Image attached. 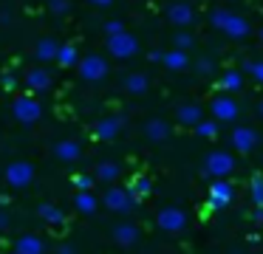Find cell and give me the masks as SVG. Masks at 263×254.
I'll list each match as a JSON object with an SVG mask.
<instances>
[{"instance_id": "obj_1", "label": "cell", "mask_w": 263, "mask_h": 254, "mask_svg": "<svg viewBox=\"0 0 263 254\" xmlns=\"http://www.w3.org/2000/svg\"><path fill=\"white\" fill-rule=\"evenodd\" d=\"M210 20H212V26H215V28H221L223 34H229V37H235V40L246 37V34L252 31L249 23H246L240 14L229 11V9H215V11L210 14Z\"/></svg>"}, {"instance_id": "obj_2", "label": "cell", "mask_w": 263, "mask_h": 254, "mask_svg": "<svg viewBox=\"0 0 263 254\" xmlns=\"http://www.w3.org/2000/svg\"><path fill=\"white\" fill-rule=\"evenodd\" d=\"M102 203L110 209V212H119V214H127L133 206H136V195H133L130 189H122V186H110L108 192H105Z\"/></svg>"}, {"instance_id": "obj_3", "label": "cell", "mask_w": 263, "mask_h": 254, "mask_svg": "<svg viewBox=\"0 0 263 254\" xmlns=\"http://www.w3.org/2000/svg\"><path fill=\"white\" fill-rule=\"evenodd\" d=\"M12 116L17 119L20 124H34V122H40L43 107H40V102L31 99V96H17V99L12 102Z\"/></svg>"}, {"instance_id": "obj_4", "label": "cell", "mask_w": 263, "mask_h": 254, "mask_svg": "<svg viewBox=\"0 0 263 254\" xmlns=\"http://www.w3.org/2000/svg\"><path fill=\"white\" fill-rule=\"evenodd\" d=\"M6 181H9V186H14V189H23V186H29L31 181H34V164L26 161V158L12 161V164L6 167Z\"/></svg>"}, {"instance_id": "obj_5", "label": "cell", "mask_w": 263, "mask_h": 254, "mask_svg": "<svg viewBox=\"0 0 263 254\" xmlns=\"http://www.w3.org/2000/svg\"><path fill=\"white\" fill-rule=\"evenodd\" d=\"M77 68H80V76L88 79V82H99V79L108 76V60H105V56H99V54L82 56Z\"/></svg>"}, {"instance_id": "obj_6", "label": "cell", "mask_w": 263, "mask_h": 254, "mask_svg": "<svg viewBox=\"0 0 263 254\" xmlns=\"http://www.w3.org/2000/svg\"><path fill=\"white\" fill-rule=\"evenodd\" d=\"M108 51L116 56V60H130V56L139 51V40L133 37L130 31L114 34V37H108Z\"/></svg>"}, {"instance_id": "obj_7", "label": "cell", "mask_w": 263, "mask_h": 254, "mask_svg": "<svg viewBox=\"0 0 263 254\" xmlns=\"http://www.w3.org/2000/svg\"><path fill=\"white\" fill-rule=\"evenodd\" d=\"M235 169V158L229 155V152H210V155L204 158V172L212 175V178H227L229 172Z\"/></svg>"}, {"instance_id": "obj_8", "label": "cell", "mask_w": 263, "mask_h": 254, "mask_svg": "<svg viewBox=\"0 0 263 254\" xmlns=\"http://www.w3.org/2000/svg\"><path fill=\"white\" fill-rule=\"evenodd\" d=\"M156 226H159L161 231H181L184 226H187V214L181 212L178 206H164L159 209V214H156Z\"/></svg>"}, {"instance_id": "obj_9", "label": "cell", "mask_w": 263, "mask_h": 254, "mask_svg": "<svg viewBox=\"0 0 263 254\" xmlns=\"http://www.w3.org/2000/svg\"><path fill=\"white\" fill-rule=\"evenodd\" d=\"M122 127H125V116L114 113V116H105V119H99V122L93 124V135L102 139V141H114L116 135L122 133Z\"/></svg>"}, {"instance_id": "obj_10", "label": "cell", "mask_w": 263, "mask_h": 254, "mask_svg": "<svg viewBox=\"0 0 263 254\" xmlns=\"http://www.w3.org/2000/svg\"><path fill=\"white\" fill-rule=\"evenodd\" d=\"M210 113H212V119H218V122H235L238 113H240V107H238V102L229 99V96H215L212 105H210Z\"/></svg>"}, {"instance_id": "obj_11", "label": "cell", "mask_w": 263, "mask_h": 254, "mask_svg": "<svg viewBox=\"0 0 263 254\" xmlns=\"http://www.w3.org/2000/svg\"><path fill=\"white\" fill-rule=\"evenodd\" d=\"M232 195H235V186L229 181H212L210 186V206L212 209H223L232 203Z\"/></svg>"}, {"instance_id": "obj_12", "label": "cell", "mask_w": 263, "mask_h": 254, "mask_svg": "<svg viewBox=\"0 0 263 254\" xmlns=\"http://www.w3.org/2000/svg\"><path fill=\"white\" fill-rule=\"evenodd\" d=\"M51 152H54L57 161L74 164V161H80V155H82V144H80V141H74V139H60L57 144H54Z\"/></svg>"}, {"instance_id": "obj_13", "label": "cell", "mask_w": 263, "mask_h": 254, "mask_svg": "<svg viewBox=\"0 0 263 254\" xmlns=\"http://www.w3.org/2000/svg\"><path fill=\"white\" fill-rule=\"evenodd\" d=\"M229 141H232L235 152H252L257 147V133L252 127H235Z\"/></svg>"}, {"instance_id": "obj_14", "label": "cell", "mask_w": 263, "mask_h": 254, "mask_svg": "<svg viewBox=\"0 0 263 254\" xmlns=\"http://www.w3.org/2000/svg\"><path fill=\"white\" fill-rule=\"evenodd\" d=\"M167 20H170L173 26L184 28V26H190V23H195V11H193V6H190V3L178 0V3H173L170 9H167Z\"/></svg>"}, {"instance_id": "obj_15", "label": "cell", "mask_w": 263, "mask_h": 254, "mask_svg": "<svg viewBox=\"0 0 263 254\" xmlns=\"http://www.w3.org/2000/svg\"><path fill=\"white\" fill-rule=\"evenodd\" d=\"M161 65L170 68V71H184V68L190 65V56H187V51H181V48H170L161 56Z\"/></svg>"}, {"instance_id": "obj_16", "label": "cell", "mask_w": 263, "mask_h": 254, "mask_svg": "<svg viewBox=\"0 0 263 254\" xmlns=\"http://www.w3.org/2000/svg\"><path fill=\"white\" fill-rule=\"evenodd\" d=\"M48 85H51V73H48L46 68H31V71L26 73V88L29 90H46Z\"/></svg>"}, {"instance_id": "obj_17", "label": "cell", "mask_w": 263, "mask_h": 254, "mask_svg": "<svg viewBox=\"0 0 263 254\" xmlns=\"http://www.w3.org/2000/svg\"><path fill=\"white\" fill-rule=\"evenodd\" d=\"M178 122H181L184 127H198V124L204 122V113H201L198 105H181L178 107Z\"/></svg>"}, {"instance_id": "obj_18", "label": "cell", "mask_w": 263, "mask_h": 254, "mask_svg": "<svg viewBox=\"0 0 263 254\" xmlns=\"http://www.w3.org/2000/svg\"><path fill=\"white\" fill-rule=\"evenodd\" d=\"M114 240L119 246H133L139 240V229L133 223H119V226H114Z\"/></svg>"}, {"instance_id": "obj_19", "label": "cell", "mask_w": 263, "mask_h": 254, "mask_svg": "<svg viewBox=\"0 0 263 254\" xmlns=\"http://www.w3.org/2000/svg\"><path fill=\"white\" fill-rule=\"evenodd\" d=\"M57 54H60V43H54V40H40L34 48V56L40 62H57Z\"/></svg>"}, {"instance_id": "obj_20", "label": "cell", "mask_w": 263, "mask_h": 254, "mask_svg": "<svg viewBox=\"0 0 263 254\" xmlns=\"http://www.w3.org/2000/svg\"><path fill=\"white\" fill-rule=\"evenodd\" d=\"M144 135H147L150 141H164L167 135H170V124H167L164 119H150V122L144 124Z\"/></svg>"}, {"instance_id": "obj_21", "label": "cell", "mask_w": 263, "mask_h": 254, "mask_svg": "<svg viewBox=\"0 0 263 254\" xmlns=\"http://www.w3.org/2000/svg\"><path fill=\"white\" fill-rule=\"evenodd\" d=\"M57 65H60V68H74V65H80V54H77V45H74V43H63V45H60Z\"/></svg>"}, {"instance_id": "obj_22", "label": "cell", "mask_w": 263, "mask_h": 254, "mask_svg": "<svg viewBox=\"0 0 263 254\" xmlns=\"http://www.w3.org/2000/svg\"><path fill=\"white\" fill-rule=\"evenodd\" d=\"M14 251L17 254H43V240L34 235H23L14 243Z\"/></svg>"}, {"instance_id": "obj_23", "label": "cell", "mask_w": 263, "mask_h": 254, "mask_svg": "<svg viewBox=\"0 0 263 254\" xmlns=\"http://www.w3.org/2000/svg\"><path fill=\"white\" fill-rule=\"evenodd\" d=\"M147 88H150V79L144 76V73H130V76L125 79V90H127V93H133V96L147 93Z\"/></svg>"}, {"instance_id": "obj_24", "label": "cell", "mask_w": 263, "mask_h": 254, "mask_svg": "<svg viewBox=\"0 0 263 254\" xmlns=\"http://www.w3.org/2000/svg\"><path fill=\"white\" fill-rule=\"evenodd\" d=\"M97 198H93V192H77V198H74V206H77V212H82V214H93L97 212Z\"/></svg>"}, {"instance_id": "obj_25", "label": "cell", "mask_w": 263, "mask_h": 254, "mask_svg": "<svg viewBox=\"0 0 263 254\" xmlns=\"http://www.w3.org/2000/svg\"><path fill=\"white\" fill-rule=\"evenodd\" d=\"M37 214H40L46 223H63L65 220V214H63V209L60 206H54V203H40V209H37Z\"/></svg>"}, {"instance_id": "obj_26", "label": "cell", "mask_w": 263, "mask_h": 254, "mask_svg": "<svg viewBox=\"0 0 263 254\" xmlns=\"http://www.w3.org/2000/svg\"><path fill=\"white\" fill-rule=\"evenodd\" d=\"M93 178L97 181H116L119 178V167L110 164V161H105V164H99V167L93 169Z\"/></svg>"}, {"instance_id": "obj_27", "label": "cell", "mask_w": 263, "mask_h": 254, "mask_svg": "<svg viewBox=\"0 0 263 254\" xmlns=\"http://www.w3.org/2000/svg\"><path fill=\"white\" fill-rule=\"evenodd\" d=\"M127 189H130L133 195H136V201H139V198H147V195H150V189H153V184H150L147 178H136L130 186H127Z\"/></svg>"}, {"instance_id": "obj_28", "label": "cell", "mask_w": 263, "mask_h": 254, "mask_svg": "<svg viewBox=\"0 0 263 254\" xmlns=\"http://www.w3.org/2000/svg\"><path fill=\"white\" fill-rule=\"evenodd\" d=\"M240 82H243V79H240L238 71H227V73L221 76V90H238Z\"/></svg>"}, {"instance_id": "obj_29", "label": "cell", "mask_w": 263, "mask_h": 254, "mask_svg": "<svg viewBox=\"0 0 263 254\" xmlns=\"http://www.w3.org/2000/svg\"><path fill=\"white\" fill-rule=\"evenodd\" d=\"M249 192H252V203H255V206H263V178H260V175L252 178Z\"/></svg>"}, {"instance_id": "obj_30", "label": "cell", "mask_w": 263, "mask_h": 254, "mask_svg": "<svg viewBox=\"0 0 263 254\" xmlns=\"http://www.w3.org/2000/svg\"><path fill=\"white\" fill-rule=\"evenodd\" d=\"M71 181H74L77 192H91L93 184H97V178H93V175H74Z\"/></svg>"}, {"instance_id": "obj_31", "label": "cell", "mask_w": 263, "mask_h": 254, "mask_svg": "<svg viewBox=\"0 0 263 254\" xmlns=\"http://www.w3.org/2000/svg\"><path fill=\"white\" fill-rule=\"evenodd\" d=\"M195 133L204 135V139H215L218 135V119H212V122H201L198 127H195Z\"/></svg>"}, {"instance_id": "obj_32", "label": "cell", "mask_w": 263, "mask_h": 254, "mask_svg": "<svg viewBox=\"0 0 263 254\" xmlns=\"http://www.w3.org/2000/svg\"><path fill=\"white\" fill-rule=\"evenodd\" d=\"M122 31H127L122 20H108L105 23V37H114V34H122Z\"/></svg>"}, {"instance_id": "obj_33", "label": "cell", "mask_w": 263, "mask_h": 254, "mask_svg": "<svg viewBox=\"0 0 263 254\" xmlns=\"http://www.w3.org/2000/svg\"><path fill=\"white\" fill-rule=\"evenodd\" d=\"M173 43H176V48H181V51L193 48V37H190L187 31H178L176 37H173Z\"/></svg>"}, {"instance_id": "obj_34", "label": "cell", "mask_w": 263, "mask_h": 254, "mask_svg": "<svg viewBox=\"0 0 263 254\" xmlns=\"http://www.w3.org/2000/svg\"><path fill=\"white\" fill-rule=\"evenodd\" d=\"M48 9L54 11V14H68V0H48Z\"/></svg>"}, {"instance_id": "obj_35", "label": "cell", "mask_w": 263, "mask_h": 254, "mask_svg": "<svg viewBox=\"0 0 263 254\" xmlns=\"http://www.w3.org/2000/svg\"><path fill=\"white\" fill-rule=\"evenodd\" d=\"M246 71L255 76V82L263 85V60H260V62H249V65H246Z\"/></svg>"}, {"instance_id": "obj_36", "label": "cell", "mask_w": 263, "mask_h": 254, "mask_svg": "<svg viewBox=\"0 0 263 254\" xmlns=\"http://www.w3.org/2000/svg\"><path fill=\"white\" fill-rule=\"evenodd\" d=\"M0 82H3V88H6V90H14V88H17V79H14L12 73H3V76H0Z\"/></svg>"}, {"instance_id": "obj_37", "label": "cell", "mask_w": 263, "mask_h": 254, "mask_svg": "<svg viewBox=\"0 0 263 254\" xmlns=\"http://www.w3.org/2000/svg\"><path fill=\"white\" fill-rule=\"evenodd\" d=\"M195 71H198V73H210V71H212V62H210V60H198Z\"/></svg>"}, {"instance_id": "obj_38", "label": "cell", "mask_w": 263, "mask_h": 254, "mask_svg": "<svg viewBox=\"0 0 263 254\" xmlns=\"http://www.w3.org/2000/svg\"><path fill=\"white\" fill-rule=\"evenodd\" d=\"M252 220H255V223H263V206H255V212H252Z\"/></svg>"}, {"instance_id": "obj_39", "label": "cell", "mask_w": 263, "mask_h": 254, "mask_svg": "<svg viewBox=\"0 0 263 254\" xmlns=\"http://www.w3.org/2000/svg\"><path fill=\"white\" fill-rule=\"evenodd\" d=\"M88 3H91V6H99V9H105V6H110L114 0H88Z\"/></svg>"}, {"instance_id": "obj_40", "label": "cell", "mask_w": 263, "mask_h": 254, "mask_svg": "<svg viewBox=\"0 0 263 254\" xmlns=\"http://www.w3.org/2000/svg\"><path fill=\"white\" fill-rule=\"evenodd\" d=\"M6 226H9V214H6V212H0V231L6 229Z\"/></svg>"}, {"instance_id": "obj_41", "label": "cell", "mask_w": 263, "mask_h": 254, "mask_svg": "<svg viewBox=\"0 0 263 254\" xmlns=\"http://www.w3.org/2000/svg\"><path fill=\"white\" fill-rule=\"evenodd\" d=\"M57 254H77V248H74V246H63Z\"/></svg>"}, {"instance_id": "obj_42", "label": "cell", "mask_w": 263, "mask_h": 254, "mask_svg": "<svg viewBox=\"0 0 263 254\" xmlns=\"http://www.w3.org/2000/svg\"><path fill=\"white\" fill-rule=\"evenodd\" d=\"M257 113H260V116H263V102H260V105H257Z\"/></svg>"}, {"instance_id": "obj_43", "label": "cell", "mask_w": 263, "mask_h": 254, "mask_svg": "<svg viewBox=\"0 0 263 254\" xmlns=\"http://www.w3.org/2000/svg\"><path fill=\"white\" fill-rule=\"evenodd\" d=\"M260 40H263V28H260Z\"/></svg>"}]
</instances>
